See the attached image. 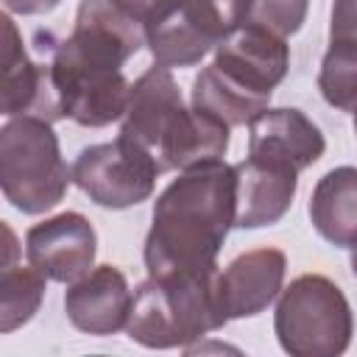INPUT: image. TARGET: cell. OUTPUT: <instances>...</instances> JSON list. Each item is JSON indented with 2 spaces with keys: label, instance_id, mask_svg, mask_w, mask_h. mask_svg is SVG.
<instances>
[{
  "label": "cell",
  "instance_id": "13",
  "mask_svg": "<svg viewBox=\"0 0 357 357\" xmlns=\"http://www.w3.org/2000/svg\"><path fill=\"white\" fill-rule=\"evenodd\" d=\"M131 301L126 273L114 265H98L67 287L64 312L78 332L106 337L126 329Z\"/></svg>",
  "mask_w": 357,
  "mask_h": 357
},
{
  "label": "cell",
  "instance_id": "2",
  "mask_svg": "<svg viewBox=\"0 0 357 357\" xmlns=\"http://www.w3.org/2000/svg\"><path fill=\"white\" fill-rule=\"evenodd\" d=\"M218 268L148 276L137 290L126 332L145 349H190L229 324L218 296Z\"/></svg>",
  "mask_w": 357,
  "mask_h": 357
},
{
  "label": "cell",
  "instance_id": "20",
  "mask_svg": "<svg viewBox=\"0 0 357 357\" xmlns=\"http://www.w3.org/2000/svg\"><path fill=\"white\" fill-rule=\"evenodd\" d=\"M6 248H3V271H0V332L8 335L28 324L45 298V273L39 268L17 262V237L11 226H3Z\"/></svg>",
  "mask_w": 357,
  "mask_h": 357
},
{
  "label": "cell",
  "instance_id": "28",
  "mask_svg": "<svg viewBox=\"0 0 357 357\" xmlns=\"http://www.w3.org/2000/svg\"><path fill=\"white\" fill-rule=\"evenodd\" d=\"M354 134H357V114H354Z\"/></svg>",
  "mask_w": 357,
  "mask_h": 357
},
{
  "label": "cell",
  "instance_id": "24",
  "mask_svg": "<svg viewBox=\"0 0 357 357\" xmlns=\"http://www.w3.org/2000/svg\"><path fill=\"white\" fill-rule=\"evenodd\" d=\"M145 31L153 25V22H159L162 17H167L181 0H117Z\"/></svg>",
  "mask_w": 357,
  "mask_h": 357
},
{
  "label": "cell",
  "instance_id": "15",
  "mask_svg": "<svg viewBox=\"0 0 357 357\" xmlns=\"http://www.w3.org/2000/svg\"><path fill=\"white\" fill-rule=\"evenodd\" d=\"M237 173V223L240 229H262L279 223L296 198L298 173L245 156L234 165Z\"/></svg>",
  "mask_w": 357,
  "mask_h": 357
},
{
  "label": "cell",
  "instance_id": "16",
  "mask_svg": "<svg viewBox=\"0 0 357 357\" xmlns=\"http://www.w3.org/2000/svg\"><path fill=\"white\" fill-rule=\"evenodd\" d=\"M181 109H184V98L170 67L153 64L131 84L128 106L120 120V134L156 151L167 126Z\"/></svg>",
  "mask_w": 357,
  "mask_h": 357
},
{
  "label": "cell",
  "instance_id": "3",
  "mask_svg": "<svg viewBox=\"0 0 357 357\" xmlns=\"http://www.w3.org/2000/svg\"><path fill=\"white\" fill-rule=\"evenodd\" d=\"M73 184V167L61 159L53 123L42 117H8L0 128V187L22 215L53 209Z\"/></svg>",
  "mask_w": 357,
  "mask_h": 357
},
{
  "label": "cell",
  "instance_id": "12",
  "mask_svg": "<svg viewBox=\"0 0 357 357\" xmlns=\"http://www.w3.org/2000/svg\"><path fill=\"white\" fill-rule=\"evenodd\" d=\"M67 42L86 59L123 70L145 45V28L117 0H81Z\"/></svg>",
  "mask_w": 357,
  "mask_h": 357
},
{
  "label": "cell",
  "instance_id": "19",
  "mask_svg": "<svg viewBox=\"0 0 357 357\" xmlns=\"http://www.w3.org/2000/svg\"><path fill=\"white\" fill-rule=\"evenodd\" d=\"M271 103V95L257 92L229 73H223L215 61L206 64L195 81H192V106L218 117L229 128L234 126H248L259 112H265Z\"/></svg>",
  "mask_w": 357,
  "mask_h": 357
},
{
  "label": "cell",
  "instance_id": "1",
  "mask_svg": "<svg viewBox=\"0 0 357 357\" xmlns=\"http://www.w3.org/2000/svg\"><path fill=\"white\" fill-rule=\"evenodd\" d=\"M237 223L234 165L209 162L181 170L153 201L142 259L148 276L218 268V251Z\"/></svg>",
  "mask_w": 357,
  "mask_h": 357
},
{
  "label": "cell",
  "instance_id": "18",
  "mask_svg": "<svg viewBox=\"0 0 357 357\" xmlns=\"http://www.w3.org/2000/svg\"><path fill=\"white\" fill-rule=\"evenodd\" d=\"M310 220L315 231L337 245H357V167L340 165L318 178L310 195Z\"/></svg>",
  "mask_w": 357,
  "mask_h": 357
},
{
  "label": "cell",
  "instance_id": "27",
  "mask_svg": "<svg viewBox=\"0 0 357 357\" xmlns=\"http://www.w3.org/2000/svg\"><path fill=\"white\" fill-rule=\"evenodd\" d=\"M351 271L357 276V245H351Z\"/></svg>",
  "mask_w": 357,
  "mask_h": 357
},
{
  "label": "cell",
  "instance_id": "6",
  "mask_svg": "<svg viewBox=\"0 0 357 357\" xmlns=\"http://www.w3.org/2000/svg\"><path fill=\"white\" fill-rule=\"evenodd\" d=\"M159 173L153 151L123 134L84 148L73 162V184L103 209H128L148 201Z\"/></svg>",
  "mask_w": 357,
  "mask_h": 357
},
{
  "label": "cell",
  "instance_id": "22",
  "mask_svg": "<svg viewBox=\"0 0 357 357\" xmlns=\"http://www.w3.org/2000/svg\"><path fill=\"white\" fill-rule=\"evenodd\" d=\"M307 8H310V0H248V11H245L243 22L259 25V28L287 39L296 31H301V25L307 20Z\"/></svg>",
  "mask_w": 357,
  "mask_h": 357
},
{
  "label": "cell",
  "instance_id": "17",
  "mask_svg": "<svg viewBox=\"0 0 357 357\" xmlns=\"http://www.w3.org/2000/svg\"><path fill=\"white\" fill-rule=\"evenodd\" d=\"M229 126L201 109H181L167 126L153 156L165 170H190L198 165L220 162L229 151Z\"/></svg>",
  "mask_w": 357,
  "mask_h": 357
},
{
  "label": "cell",
  "instance_id": "11",
  "mask_svg": "<svg viewBox=\"0 0 357 357\" xmlns=\"http://www.w3.org/2000/svg\"><path fill=\"white\" fill-rule=\"evenodd\" d=\"M215 64L240 84L273 95L290 70V45L284 36L243 22L218 42Z\"/></svg>",
  "mask_w": 357,
  "mask_h": 357
},
{
  "label": "cell",
  "instance_id": "25",
  "mask_svg": "<svg viewBox=\"0 0 357 357\" xmlns=\"http://www.w3.org/2000/svg\"><path fill=\"white\" fill-rule=\"evenodd\" d=\"M61 0H3L8 14H20V17H33V14H47L59 6Z\"/></svg>",
  "mask_w": 357,
  "mask_h": 357
},
{
  "label": "cell",
  "instance_id": "10",
  "mask_svg": "<svg viewBox=\"0 0 357 357\" xmlns=\"http://www.w3.org/2000/svg\"><path fill=\"white\" fill-rule=\"evenodd\" d=\"M326 151L321 128L298 109H265L248 123V156L284 165L296 173L315 165Z\"/></svg>",
  "mask_w": 357,
  "mask_h": 357
},
{
  "label": "cell",
  "instance_id": "14",
  "mask_svg": "<svg viewBox=\"0 0 357 357\" xmlns=\"http://www.w3.org/2000/svg\"><path fill=\"white\" fill-rule=\"evenodd\" d=\"M284 271L287 257L279 248H254L234 257L218 276V296L226 318H254L268 310L282 293Z\"/></svg>",
  "mask_w": 357,
  "mask_h": 357
},
{
  "label": "cell",
  "instance_id": "23",
  "mask_svg": "<svg viewBox=\"0 0 357 357\" xmlns=\"http://www.w3.org/2000/svg\"><path fill=\"white\" fill-rule=\"evenodd\" d=\"M329 39H357V0H332Z\"/></svg>",
  "mask_w": 357,
  "mask_h": 357
},
{
  "label": "cell",
  "instance_id": "8",
  "mask_svg": "<svg viewBox=\"0 0 357 357\" xmlns=\"http://www.w3.org/2000/svg\"><path fill=\"white\" fill-rule=\"evenodd\" d=\"M98 234L81 212H61L33 223L25 231V257L47 279L73 284L92 271Z\"/></svg>",
  "mask_w": 357,
  "mask_h": 357
},
{
  "label": "cell",
  "instance_id": "7",
  "mask_svg": "<svg viewBox=\"0 0 357 357\" xmlns=\"http://www.w3.org/2000/svg\"><path fill=\"white\" fill-rule=\"evenodd\" d=\"M231 31L215 0H181L167 17L145 31L153 64L192 67Z\"/></svg>",
  "mask_w": 357,
  "mask_h": 357
},
{
  "label": "cell",
  "instance_id": "4",
  "mask_svg": "<svg viewBox=\"0 0 357 357\" xmlns=\"http://www.w3.org/2000/svg\"><path fill=\"white\" fill-rule=\"evenodd\" d=\"M273 332L290 357H337L354 335L351 304L332 279L304 273L279 293Z\"/></svg>",
  "mask_w": 357,
  "mask_h": 357
},
{
  "label": "cell",
  "instance_id": "21",
  "mask_svg": "<svg viewBox=\"0 0 357 357\" xmlns=\"http://www.w3.org/2000/svg\"><path fill=\"white\" fill-rule=\"evenodd\" d=\"M318 89L332 109L357 114V39H329L318 70Z\"/></svg>",
  "mask_w": 357,
  "mask_h": 357
},
{
  "label": "cell",
  "instance_id": "9",
  "mask_svg": "<svg viewBox=\"0 0 357 357\" xmlns=\"http://www.w3.org/2000/svg\"><path fill=\"white\" fill-rule=\"evenodd\" d=\"M3 103L0 112L6 117H42L47 123L64 120L61 100L53 86V73H50V59L47 61H33L25 50L22 33L11 14H3Z\"/></svg>",
  "mask_w": 357,
  "mask_h": 357
},
{
  "label": "cell",
  "instance_id": "5",
  "mask_svg": "<svg viewBox=\"0 0 357 357\" xmlns=\"http://www.w3.org/2000/svg\"><path fill=\"white\" fill-rule=\"evenodd\" d=\"M45 39L50 53L53 86L61 100L64 117L84 128H103L114 120H123L131 92L123 70L103 67L81 56L67 42V36L53 39L50 33H45Z\"/></svg>",
  "mask_w": 357,
  "mask_h": 357
},
{
  "label": "cell",
  "instance_id": "26",
  "mask_svg": "<svg viewBox=\"0 0 357 357\" xmlns=\"http://www.w3.org/2000/svg\"><path fill=\"white\" fill-rule=\"evenodd\" d=\"M215 6L223 11V17L229 20L231 28H237L245 20V11H248V0H215Z\"/></svg>",
  "mask_w": 357,
  "mask_h": 357
}]
</instances>
